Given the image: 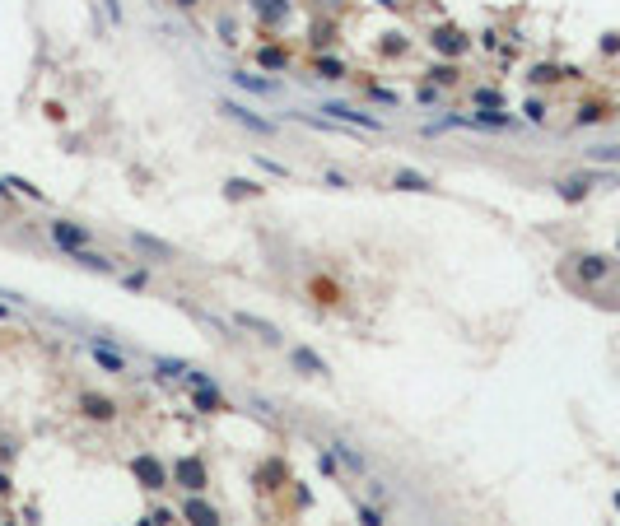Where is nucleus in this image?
Segmentation results:
<instances>
[{
    "mask_svg": "<svg viewBox=\"0 0 620 526\" xmlns=\"http://www.w3.org/2000/svg\"><path fill=\"white\" fill-rule=\"evenodd\" d=\"M219 112H224V117H234V122H243L248 131H257V135H275V122H266V117L248 112V107H243V103H234V98H224V103H219Z\"/></svg>",
    "mask_w": 620,
    "mask_h": 526,
    "instance_id": "obj_1",
    "label": "nucleus"
},
{
    "mask_svg": "<svg viewBox=\"0 0 620 526\" xmlns=\"http://www.w3.org/2000/svg\"><path fill=\"white\" fill-rule=\"evenodd\" d=\"M322 112H331V122H345V126H360V131H383V122L369 112H355L350 103H327Z\"/></svg>",
    "mask_w": 620,
    "mask_h": 526,
    "instance_id": "obj_2",
    "label": "nucleus"
},
{
    "mask_svg": "<svg viewBox=\"0 0 620 526\" xmlns=\"http://www.w3.org/2000/svg\"><path fill=\"white\" fill-rule=\"evenodd\" d=\"M131 470H136V480L145 484V489H163V484H168V470L159 466L154 457H136V461H131Z\"/></svg>",
    "mask_w": 620,
    "mask_h": 526,
    "instance_id": "obj_3",
    "label": "nucleus"
},
{
    "mask_svg": "<svg viewBox=\"0 0 620 526\" xmlns=\"http://www.w3.org/2000/svg\"><path fill=\"white\" fill-rule=\"evenodd\" d=\"M173 475H178V484H187L192 493H201L205 489V466L196 457H182L178 466H173Z\"/></svg>",
    "mask_w": 620,
    "mask_h": 526,
    "instance_id": "obj_4",
    "label": "nucleus"
},
{
    "mask_svg": "<svg viewBox=\"0 0 620 526\" xmlns=\"http://www.w3.org/2000/svg\"><path fill=\"white\" fill-rule=\"evenodd\" d=\"M52 242H57L61 252H75V247H89V228H79V224H52Z\"/></svg>",
    "mask_w": 620,
    "mask_h": 526,
    "instance_id": "obj_5",
    "label": "nucleus"
},
{
    "mask_svg": "<svg viewBox=\"0 0 620 526\" xmlns=\"http://www.w3.org/2000/svg\"><path fill=\"white\" fill-rule=\"evenodd\" d=\"M182 517L196 522V526H219V513H214L210 503H201V498H187V503H182Z\"/></svg>",
    "mask_w": 620,
    "mask_h": 526,
    "instance_id": "obj_6",
    "label": "nucleus"
},
{
    "mask_svg": "<svg viewBox=\"0 0 620 526\" xmlns=\"http://www.w3.org/2000/svg\"><path fill=\"white\" fill-rule=\"evenodd\" d=\"M234 84H243L248 93H257V98H271V93H280V84L275 79H261V75H248V70H238Z\"/></svg>",
    "mask_w": 620,
    "mask_h": 526,
    "instance_id": "obj_7",
    "label": "nucleus"
},
{
    "mask_svg": "<svg viewBox=\"0 0 620 526\" xmlns=\"http://www.w3.org/2000/svg\"><path fill=\"white\" fill-rule=\"evenodd\" d=\"M70 261H79V266H89V270H103V275H113L117 261L113 257H103V252H89V247H75L70 252Z\"/></svg>",
    "mask_w": 620,
    "mask_h": 526,
    "instance_id": "obj_8",
    "label": "nucleus"
},
{
    "mask_svg": "<svg viewBox=\"0 0 620 526\" xmlns=\"http://www.w3.org/2000/svg\"><path fill=\"white\" fill-rule=\"evenodd\" d=\"M79 405H84V414H89V419H113V414H117V405L108 401V396H93V392L79 396Z\"/></svg>",
    "mask_w": 620,
    "mask_h": 526,
    "instance_id": "obj_9",
    "label": "nucleus"
},
{
    "mask_svg": "<svg viewBox=\"0 0 620 526\" xmlns=\"http://www.w3.org/2000/svg\"><path fill=\"white\" fill-rule=\"evenodd\" d=\"M192 405H196V410H201V414H219V410H229V405H224V396L214 392V387H196Z\"/></svg>",
    "mask_w": 620,
    "mask_h": 526,
    "instance_id": "obj_10",
    "label": "nucleus"
},
{
    "mask_svg": "<svg viewBox=\"0 0 620 526\" xmlns=\"http://www.w3.org/2000/svg\"><path fill=\"white\" fill-rule=\"evenodd\" d=\"M289 358H294V368L313 373V378H322V373H327V363H322V358H317L313 349H304V345H294V349H289Z\"/></svg>",
    "mask_w": 620,
    "mask_h": 526,
    "instance_id": "obj_11",
    "label": "nucleus"
},
{
    "mask_svg": "<svg viewBox=\"0 0 620 526\" xmlns=\"http://www.w3.org/2000/svg\"><path fill=\"white\" fill-rule=\"evenodd\" d=\"M238 326H248V331H257L266 345H280V331H275L271 322H261V317H252V312H238Z\"/></svg>",
    "mask_w": 620,
    "mask_h": 526,
    "instance_id": "obj_12",
    "label": "nucleus"
},
{
    "mask_svg": "<svg viewBox=\"0 0 620 526\" xmlns=\"http://www.w3.org/2000/svg\"><path fill=\"white\" fill-rule=\"evenodd\" d=\"M131 247H140V252H149V257H163V261H173V247H168V242H159V238L131 233Z\"/></svg>",
    "mask_w": 620,
    "mask_h": 526,
    "instance_id": "obj_13",
    "label": "nucleus"
},
{
    "mask_svg": "<svg viewBox=\"0 0 620 526\" xmlns=\"http://www.w3.org/2000/svg\"><path fill=\"white\" fill-rule=\"evenodd\" d=\"M93 358H98V368H108V373H126V358L108 345H93Z\"/></svg>",
    "mask_w": 620,
    "mask_h": 526,
    "instance_id": "obj_14",
    "label": "nucleus"
},
{
    "mask_svg": "<svg viewBox=\"0 0 620 526\" xmlns=\"http://www.w3.org/2000/svg\"><path fill=\"white\" fill-rule=\"evenodd\" d=\"M392 187H401V191H434V182L420 177V173H406V168H401V173L392 177Z\"/></svg>",
    "mask_w": 620,
    "mask_h": 526,
    "instance_id": "obj_15",
    "label": "nucleus"
},
{
    "mask_svg": "<svg viewBox=\"0 0 620 526\" xmlns=\"http://www.w3.org/2000/svg\"><path fill=\"white\" fill-rule=\"evenodd\" d=\"M336 457L345 461V466L355 470V475H364V470H369V466H364V457H360V452H355V448H345V443H336Z\"/></svg>",
    "mask_w": 620,
    "mask_h": 526,
    "instance_id": "obj_16",
    "label": "nucleus"
},
{
    "mask_svg": "<svg viewBox=\"0 0 620 526\" xmlns=\"http://www.w3.org/2000/svg\"><path fill=\"white\" fill-rule=\"evenodd\" d=\"M257 191H261V182H243V177L229 182V196H257Z\"/></svg>",
    "mask_w": 620,
    "mask_h": 526,
    "instance_id": "obj_17",
    "label": "nucleus"
},
{
    "mask_svg": "<svg viewBox=\"0 0 620 526\" xmlns=\"http://www.w3.org/2000/svg\"><path fill=\"white\" fill-rule=\"evenodd\" d=\"M317 75H322V79H340V75H345V66H340V61H327V57H322V61H317Z\"/></svg>",
    "mask_w": 620,
    "mask_h": 526,
    "instance_id": "obj_18",
    "label": "nucleus"
},
{
    "mask_svg": "<svg viewBox=\"0 0 620 526\" xmlns=\"http://www.w3.org/2000/svg\"><path fill=\"white\" fill-rule=\"evenodd\" d=\"M317 470H322V475H331V480L340 475V466H336V457H331V452H322V457H317Z\"/></svg>",
    "mask_w": 620,
    "mask_h": 526,
    "instance_id": "obj_19",
    "label": "nucleus"
},
{
    "mask_svg": "<svg viewBox=\"0 0 620 526\" xmlns=\"http://www.w3.org/2000/svg\"><path fill=\"white\" fill-rule=\"evenodd\" d=\"M10 187L19 191V196H33V201H42V191H38V187H28V182H23V177H10Z\"/></svg>",
    "mask_w": 620,
    "mask_h": 526,
    "instance_id": "obj_20",
    "label": "nucleus"
},
{
    "mask_svg": "<svg viewBox=\"0 0 620 526\" xmlns=\"http://www.w3.org/2000/svg\"><path fill=\"white\" fill-rule=\"evenodd\" d=\"M261 66H271V70H280V66H285V52H275V47H271V52H261Z\"/></svg>",
    "mask_w": 620,
    "mask_h": 526,
    "instance_id": "obj_21",
    "label": "nucleus"
},
{
    "mask_svg": "<svg viewBox=\"0 0 620 526\" xmlns=\"http://www.w3.org/2000/svg\"><path fill=\"white\" fill-rule=\"evenodd\" d=\"M360 526H383V517H378V508H360Z\"/></svg>",
    "mask_w": 620,
    "mask_h": 526,
    "instance_id": "obj_22",
    "label": "nucleus"
},
{
    "mask_svg": "<svg viewBox=\"0 0 620 526\" xmlns=\"http://www.w3.org/2000/svg\"><path fill=\"white\" fill-rule=\"evenodd\" d=\"M257 168H266V173H275V177H289V168H285V163H271V158H257Z\"/></svg>",
    "mask_w": 620,
    "mask_h": 526,
    "instance_id": "obj_23",
    "label": "nucleus"
},
{
    "mask_svg": "<svg viewBox=\"0 0 620 526\" xmlns=\"http://www.w3.org/2000/svg\"><path fill=\"white\" fill-rule=\"evenodd\" d=\"M145 284H149V275H145V270H136V275H126V289H145Z\"/></svg>",
    "mask_w": 620,
    "mask_h": 526,
    "instance_id": "obj_24",
    "label": "nucleus"
},
{
    "mask_svg": "<svg viewBox=\"0 0 620 526\" xmlns=\"http://www.w3.org/2000/svg\"><path fill=\"white\" fill-rule=\"evenodd\" d=\"M434 79H439V84H452V79H457V70H452V66H439V70H434Z\"/></svg>",
    "mask_w": 620,
    "mask_h": 526,
    "instance_id": "obj_25",
    "label": "nucleus"
},
{
    "mask_svg": "<svg viewBox=\"0 0 620 526\" xmlns=\"http://www.w3.org/2000/svg\"><path fill=\"white\" fill-rule=\"evenodd\" d=\"M369 98H378V103H401L396 93H387V89H369Z\"/></svg>",
    "mask_w": 620,
    "mask_h": 526,
    "instance_id": "obj_26",
    "label": "nucleus"
},
{
    "mask_svg": "<svg viewBox=\"0 0 620 526\" xmlns=\"http://www.w3.org/2000/svg\"><path fill=\"white\" fill-rule=\"evenodd\" d=\"M592 158H620V145H616V149H597Z\"/></svg>",
    "mask_w": 620,
    "mask_h": 526,
    "instance_id": "obj_27",
    "label": "nucleus"
},
{
    "mask_svg": "<svg viewBox=\"0 0 620 526\" xmlns=\"http://www.w3.org/2000/svg\"><path fill=\"white\" fill-rule=\"evenodd\" d=\"M10 191H14V187H10V182H0V201H5V196H10Z\"/></svg>",
    "mask_w": 620,
    "mask_h": 526,
    "instance_id": "obj_28",
    "label": "nucleus"
},
{
    "mask_svg": "<svg viewBox=\"0 0 620 526\" xmlns=\"http://www.w3.org/2000/svg\"><path fill=\"white\" fill-rule=\"evenodd\" d=\"M178 5H192V0H178Z\"/></svg>",
    "mask_w": 620,
    "mask_h": 526,
    "instance_id": "obj_29",
    "label": "nucleus"
}]
</instances>
